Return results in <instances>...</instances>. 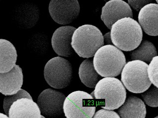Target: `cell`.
Returning <instances> with one entry per match:
<instances>
[{
    "label": "cell",
    "mask_w": 158,
    "mask_h": 118,
    "mask_svg": "<svg viewBox=\"0 0 158 118\" xmlns=\"http://www.w3.org/2000/svg\"><path fill=\"white\" fill-rule=\"evenodd\" d=\"M76 28L66 26L59 27L54 32L52 38L53 50L58 55L69 57L74 54L72 39Z\"/></svg>",
    "instance_id": "12"
},
{
    "label": "cell",
    "mask_w": 158,
    "mask_h": 118,
    "mask_svg": "<svg viewBox=\"0 0 158 118\" xmlns=\"http://www.w3.org/2000/svg\"><path fill=\"white\" fill-rule=\"evenodd\" d=\"M104 39L100 30L91 25H84L74 32L71 45L81 58L94 56L99 49L103 46Z\"/></svg>",
    "instance_id": "4"
},
{
    "label": "cell",
    "mask_w": 158,
    "mask_h": 118,
    "mask_svg": "<svg viewBox=\"0 0 158 118\" xmlns=\"http://www.w3.org/2000/svg\"><path fill=\"white\" fill-rule=\"evenodd\" d=\"M17 52L14 45L6 39H0V73H6L15 66Z\"/></svg>",
    "instance_id": "16"
},
{
    "label": "cell",
    "mask_w": 158,
    "mask_h": 118,
    "mask_svg": "<svg viewBox=\"0 0 158 118\" xmlns=\"http://www.w3.org/2000/svg\"><path fill=\"white\" fill-rule=\"evenodd\" d=\"M152 1L149 0H145V1H130L128 0V4L131 5V6L136 11H139L148 4H150Z\"/></svg>",
    "instance_id": "22"
},
{
    "label": "cell",
    "mask_w": 158,
    "mask_h": 118,
    "mask_svg": "<svg viewBox=\"0 0 158 118\" xmlns=\"http://www.w3.org/2000/svg\"><path fill=\"white\" fill-rule=\"evenodd\" d=\"M23 81L22 69L19 65L8 73H0V92L6 96L16 94L21 89Z\"/></svg>",
    "instance_id": "13"
},
{
    "label": "cell",
    "mask_w": 158,
    "mask_h": 118,
    "mask_svg": "<svg viewBox=\"0 0 158 118\" xmlns=\"http://www.w3.org/2000/svg\"><path fill=\"white\" fill-rule=\"evenodd\" d=\"M94 65L97 73L103 77H115L121 74L126 64L125 55L113 45H106L96 52Z\"/></svg>",
    "instance_id": "3"
},
{
    "label": "cell",
    "mask_w": 158,
    "mask_h": 118,
    "mask_svg": "<svg viewBox=\"0 0 158 118\" xmlns=\"http://www.w3.org/2000/svg\"><path fill=\"white\" fill-rule=\"evenodd\" d=\"M96 106L91 95L84 91H77L66 97L63 110L66 118H93Z\"/></svg>",
    "instance_id": "7"
},
{
    "label": "cell",
    "mask_w": 158,
    "mask_h": 118,
    "mask_svg": "<svg viewBox=\"0 0 158 118\" xmlns=\"http://www.w3.org/2000/svg\"><path fill=\"white\" fill-rule=\"evenodd\" d=\"M41 118H45V117H44V116L42 115V116H41Z\"/></svg>",
    "instance_id": "25"
},
{
    "label": "cell",
    "mask_w": 158,
    "mask_h": 118,
    "mask_svg": "<svg viewBox=\"0 0 158 118\" xmlns=\"http://www.w3.org/2000/svg\"><path fill=\"white\" fill-rule=\"evenodd\" d=\"M141 96L148 106L158 107V88L154 85H151L147 91L141 93Z\"/></svg>",
    "instance_id": "19"
},
{
    "label": "cell",
    "mask_w": 158,
    "mask_h": 118,
    "mask_svg": "<svg viewBox=\"0 0 158 118\" xmlns=\"http://www.w3.org/2000/svg\"><path fill=\"white\" fill-rule=\"evenodd\" d=\"M158 118V116H157V117H156L155 118Z\"/></svg>",
    "instance_id": "26"
},
{
    "label": "cell",
    "mask_w": 158,
    "mask_h": 118,
    "mask_svg": "<svg viewBox=\"0 0 158 118\" xmlns=\"http://www.w3.org/2000/svg\"><path fill=\"white\" fill-rule=\"evenodd\" d=\"M65 99L63 93L51 88L43 91L37 100L41 114L49 118L60 116L64 112L63 105Z\"/></svg>",
    "instance_id": "10"
},
{
    "label": "cell",
    "mask_w": 158,
    "mask_h": 118,
    "mask_svg": "<svg viewBox=\"0 0 158 118\" xmlns=\"http://www.w3.org/2000/svg\"><path fill=\"white\" fill-rule=\"evenodd\" d=\"M79 75L81 82L90 88H94L99 81L102 79V77L94 69L93 60L90 59H86L81 64Z\"/></svg>",
    "instance_id": "17"
},
{
    "label": "cell",
    "mask_w": 158,
    "mask_h": 118,
    "mask_svg": "<svg viewBox=\"0 0 158 118\" xmlns=\"http://www.w3.org/2000/svg\"><path fill=\"white\" fill-rule=\"evenodd\" d=\"M148 68V64L141 61H131L126 64L122 72L121 81L130 92L143 93L151 86Z\"/></svg>",
    "instance_id": "6"
},
{
    "label": "cell",
    "mask_w": 158,
    "mask_h": 118,
    "mask_svg": "<svg viewBox=\"0 0 158 118\" xmlns=\"http://www.w3.org/2000/svg\"><path fill=\"white\" fill-rule=\"evenodd\" d=\"M48 9L52 18L60 25L70 24L78 17L80 10L77 0H52Z\"/></svg>",
    "instance_id": "9"
},
{
    "label": "cell",
    "mask_w": 158,
    "mask_h": 118,
    "mask_svg": "<svg viewBox=\"0 0 158 118\" xmlns=\"http://www.w3.org/2000/svg\"><path fill=\"white\" fill-rule=\"evenodd\" d=\"M104 39H105L107 44H109V45H112L113 43L111 41V33L110 32L108 33H106L104 37Z\"/></svg>",
    "instance_id": "23"
},
{
    "label": "cell",
    "mask_w": 158,
    "mask_h": 118,
    "mask_svg": "<svg viewBox=\"0 0 158 118\" xmlns=\"http://www.w3.org/2000/svg\"><path fill=\"white\" fill-rule=\"evenodd\" d=\"M121 118H145L146 108L140 98L131 96L118 110Z\"/></svg>",
    "instance_id": "15"
},
{
    "label": "cell",
    "mask_w": 158,
    "mask_h": 118,
    "mask_svg": "<svg viewBox=\"0 0 158 118\" xmlns=\"http://www.w3.org/2000/svg\"><path fill=\"white\" fill-rule=\"evenodd\" d=\"M113 44L124 51H131L141 43L143 32L139 24L132 18L126 17L119 20L111 30Z\"/></svg>",
    "instance_id": "2"
},
{
    "label": "cell",
    "mask_w": 158,
    "mask_h": 118,
    "mask_svg": "<svg viewBox=\"0 0 158 118\" xmlns=\"http://www.w3.org/2000/svg\"><path fill=\"white\" fill-rule=\"evenodd\" d=\"M72 74L71 64L60 57L52 58L44 67L45 80L49 86L57 89H62L69 86Z\"/></svg>",
    "instance_id": "8"
},
{
    "label": "cell",
    "mask_w": 158,
    "mask_h": 118,
    "mask_svg": "<svg viewBox=\"0 0 158 118\" xmlns=\"http://www.w3.org/2000/svg\"><path fill=\"white\" fill-rule=\"evenodd\" d=\"M156 2H158V1H156Z\"/></svg>",
    "instance_id": "27"
},
{
    "label": "cell",
    "mask_w": 158,
    "mask_h": 118,
    "mask_svg": "<svg viewBox=\"0 0 158 118\" xmlns=\"http://www.w3.org/2000/svg\"><path fill=\"white\" fill-rule=\"evenodd\" d=\"M93 118H121L117 113L112 110L102 109L98 111Z\"/></svg>",
    "instance_id": "21"
},
{
    "label": "cell",
    "mask_w": 158,
    "mask_h": 118,
    "mask_svg": "<svg viewBox=\"0 0 158 118\" xmlns=\"http://www.w3.org/2000/svg\"><path fill=\"white\" fill-rule=\"evenodd\" d=\"M6 114L10 118H41V111L28 92L23 89L4 98Z\"/></svg>",
    "instance_id": "5"
},
{
    "label": "cell",
    "mask_w": 158,
    "mask_h": 118,
    "mask_svg": "<svg viewBox=\"0 0 158 118\" xmlns=\"http://www.w3.org/2000/svg\"><path fill=\"white\" fill-rule=\"evenodd\" d=\"M148 74L152 84L158 88V56L153 58L148 65Z\"/></svg>",
    "instance_id": "20"
},
{
    "label": "cell",
    "mask_w": 158,
    "mask_h": 118,
    "mask_svg": "<svg viewBox=\"0 0 158 118\" xmlns=\"http://www.w3.org/2000/svg\"><path fill=\"white\" fill-rule=\"evenodd\" d=\"M0 118H10L9 117H7L6 115L2 113L0 114Z\"/></svg>",
    "instance_id": "24"
},
{
    "label": "cell",
    "mask_w": 158,
    "mask_h": 118,
    "mask_svg": "<svg viewBox=\"0 0 158 118\" xmlns=\"http://www.w3.org/2000/svg\"><path fill=\"white\" fill-rule=\"evenodd\" d=\"M138 22L146 34L158 36V4L150 3L140 10L138 14Z\"/></svg>",
    "instance_id": "14"
},
{
    "label": "cell",
    "mask_w": 158,
    "mask_h": 118,
    "mask_svg": "<svg viewBox=\"0 0 158 118\" xmlns=\"http://www.w3.org/2000/svg\"><path fill=\"white\" fill-rule=\"evenodd\" d=\"M155 46L149 41H142L139 46L130 53L131 60H139L146 63H150L155 57L157 56Z\"/></svg>",
    "instance_id": "18"
},
{
    "label": "cell",
    "mask_w": 158,
    "mask_h": 118,
    "mask_svg": "<svg viewBox=\"0 0 158 118\" xmlns=\"http://www.w3.org/2000/svg\"><path fill=\"white\" fill-rule=\"evenodd\" d=\"M96 106L108 110L117 109L125 103L127 92L118 79L106 77L99 81L91 92Z\"/></svg>",
    "instance_id": "1"
},
{
    "label": "cell",
    "mask_w": 158,
    "mask_h": 118,
    "mask_svg": "<svg viewBox=\"0 0 158 118\" xmlns=\"http://www.w3.org/2000/svg\"><path fill=\"white\" fill-rule=\"evenodd\" d=\"M132 15L129 4L122 0H111L102 7L101 19L106 27L111 30L118 20L126 17L132 18Z\"/></svg>",
    "instance_id": "11"
}]
</instances>
